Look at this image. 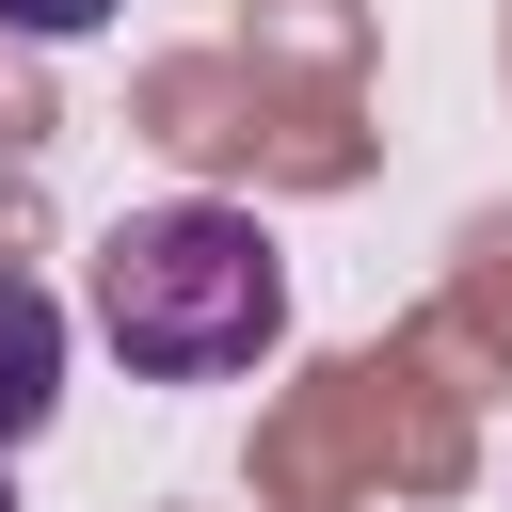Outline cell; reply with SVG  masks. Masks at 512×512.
Masks as SVG:
<instances>
[{
	"instance_id": "obj_1",
	"label": "cell",
	"mask_w": 512,
	"mask_h": 512,
	"mask_svg": "<svg viewBox=\"0 0 512 512\" xmlns=\"http://www.w3.org/2000/svg\"><path fill=\"white\" fill-rule=\"evenodd\" d=\"M96 336L128 352V384H240L288 336V240L224 192H160L96 240Z\"/></svg>"
},
{
	"instance_id": "obj_4",
	"label": "cell",
	"mask_w": 512,
	"mask_h": 512,
	"mask_svg": "<svg viewBox=\"0 0 512 512\" xmlns=\"http://www.w3.org/2000/svg\"><path fill=\"white\" fill-rule=\"evenodd\" d=\"M0 512H16V480H0Z\"/></svg>"
},
{
	"instance_id": "obj_3",
	"label": "cell",
	"mask_w": 512,
	"mask_h": 512,
	"mask_svg": "<svg viewBox=\"0 0 512 512\" xmlns=\"http://www.w3.org/2000/svg\"><path fill=\"white\" fill-rule=\"evenodd\" d=\"M112 16H128V0H0V32H16V48H96Z\"/></svg>"
},
{
	"instance_id": "obj_2",
	"label": "cell",
	"mask_w": 512,
	"mask_h": 512,
	"mask_svg": "<svg viewBox=\"0 0 512 512\" xmlns=\"http://www.w3.org/2000/svg\"><path fill=\"white\" fill-rule=\"evenodd\" d=\"M48 416H64V288L0 272V464H16Z\"/></svg>"
}]
</instances>
